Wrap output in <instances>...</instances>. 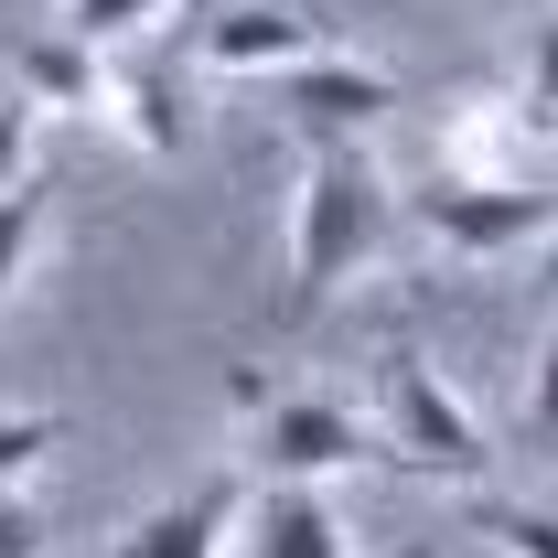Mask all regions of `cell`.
Masks as SVG:
<instances>
[{
	"label": "cell",
	"mask_w": 558,
	"mask_h": 558,
	"mask_svg": "<svg viewBox=\"0 0 558 558\" xmlns=\"http://www.w3.org/2000/svg\"><path fill=\"white\" fill-rule=\"evenodd\" d=\"M537 440H548V451H558V344L537 354Z\"/></svg>",
	"instance_id": "ffe728a7"
},
{
	"label": "cell",
	"mask_w": 558,
	"mask_h": 558,
	"mask_svg": "<svg viewBox=\"0 0 558 558\" xmlns=\"http://www.w3.org/2000/svg\"><path fill=\"white\" fill-rule=\"evenodd\" d=\"M376 462H398V473H418V484H484V418L462 409L451 387H440V365L429 354H409V344H387L376 354Z\"/></svg>",
	"instance_id": "7a4b0ae2"
},
{
	"label": "cell",
	"mask_w": 558,
	"mask_h": 558,
	"mask_svg": "<svg viewBox=\"0 0 558 558\" xmlns=\"http://www.w3.org/2000/svg\"><path fill=\"white\" fill-rule=\"evenodd\" d=\"M473 537H494L505 558H558V505H484Z\"/></svg>",
	"instance_id": "9a60e30c"
},
{
	"label": "cell",
	"mask_w": 558,
	"mask_h": 558,
	"mask_svg": "<svg viewBox=\"0 0 558 558\" xmlns=\"http://www.w3.org/2000/svg\"><path fill=\"white\" fill-rule=\"evenodd\" d=\"M526 119L558 130V11H548V22H526Z\"/></svg>",
	"instance_id": "e0dca14e"
},
{
	"label": "cell",
	"mask_w": 558,
	"mask_h": 558,
	"mask_svg": "<svg viewBox=\"0 0 558 558\" xmlns=\"http://www.w3.org/2000/svg\"><path fill=\"white\" fill-rule=\"evenodd\" d=\"M108 75H119V65H108L86 33H65V22L33 33V44L11 54V86H22L44 119H54V108H65V119H108Z\"/></svg>",
	"instance_id": "9c48e42d"
},
{
	"label": "cell",
	"mask_w": 558,
	"mask_h": 558,
	"mask_svg": "<svg viewBox=\"0 0 558 558\" xmlns=\"http://www.w3.org/2000/svg\"><path fill=\"white\" fill-rule=\"evenodd\" d=\"M33 130H44V108L11 86V97H0V194H22V183H33Z\"/></svg>",
	"instance_id": "2e32d148"
},
{
	"label": "cell",
	"mask_w": 558,
	"mask_h": 558,
	"mask_svg": "<svg viewBox=\"0 0 558 558\" xmlns=\"http://www.w3.org/2000/svg\"><path fill=\"white\" fill-rule=\"evenodd\" d=\"M537 279H548V290H558V236H548V258H537Z\"/></svg>",
	"instance_id": "44dd1931"
},
{
	"label": "cell",
	"mask_w": 558,
	"mask_h": 558,
	"mask_svg": "<svg viewBox=\"0 0 558 558\" xmlns=\"http://www.w3.org/2000/svg\"><path fill=\"white\" fill-rule=\"evenodd\" d=\"M108 130L130 140L140 161H172V150L194 140V108H183V75L161 65V54L119 65V75H108Z\"/></svg>",
	"instance_id": "8fae6325"
},
{
	"label": "cell",
	"mask_w": 558,
	"mask_h": 558,
	"mask_svg": "<svg viewBox=\"0 0 558 558\" xmlns=\"http://www.w3.org/2000/svg\"><path fill=\"white\" fill-rule=\"evenodd\" d=\"M44 226H54V205H44V183L0 194V301L22 290V269H33V247H44Z\"/></svg>",
	"instance_id": "5bb4252c"
},
{
	"label": "cell",
	"mask_w": 558,
	"mask_h": 558,
	"mask_svg": "<svg viewBox=\"0 0 558 558\" xmlns=\"http://www.w3.org/2000/svg\"><path fill=\"white\" fill-rule=\"evenodd\" d=\"M54 440H65V418L54 409H11L0 418V494H22L44 462H54Z\"/></svg>",
	"instance_id": "7c38bea8"
},
{
	"label": "cell",
	"mask_w": 558,
	"mask_h": 558,
	"mask_svg": "<svg viewBox=\"0 0 558 558\" xmlns=\"http://www.w3.org/2000/svg\"><path fill=\"white\" fill-rule=\"evenodd\" d=\"M236 558H354V526L333 515L323 484H247Z\"/></svg>",
	"instance_id": "52a82bcc"
},
{
	"label": "cell",
	"mask_w": 558,
	"mask_h": 558,
	"mask_svg": "<svg viewBox=\"0 0 558 558\" xmlns=\"http://www.w3.org/2000/svg\"><path fill=\"white\" fill-rule=\"evenodd\" d=\"M236 515H247V484H236V473H205L194 494L150 505L108 558H226V548H236Z\"/></svg>",
	"instance_id": "ba28073f"
},
{
	"label": "cell",
	"mask_w": 558,
	"mask_h": 558,
	"mask_svg": "<svg viewBox=\"0 0 558 558\" xmlns=\"http://www.w3.org/2000/svg\"><path fill=\"white\" fill-rule=\"evenodd\" d=\"M161 11H172V0H65L54 22H65V33H86L97 54H119V44H140V33L161 22Z\"/></svg>",
	"instance_id": "4fadbf2b"
},
{
	"label": "cell",
	"mask_w": 558,
	"mask_h": 558,
	"mask_svg": "<svg viewBox=\"0 0 558 558\" xmlns=\"http://www.w3.org/2000/svg\"><path fill=\"white\" fill-rule=\"evenodd\" d=\"M398 226V183L365 150H312L290 194V312H323Z\"/></svg>",
	"instance_id": "6da1fadb"
},
{
	"label": "cell",
	"mask_w": 558,
	"mask_h": 558,
	"mask_svg": "<svg viewBox=\"0 0 558 558\" xmlns=\"http://www.w3.org/2000/svg\"><path fill=\"white\" fill-rule=\"evenodd\" d=\"M409 215L451 258H515V247L558 236V194H537V183H473V172H429L409 194Z\"/></svg>",
	"instance_id": "3957f363"
},
{
	"label": "cell",
	"mask_w": 558,
	"mask_h": 558,
	"mask_svg": "<svg viewBox=\"0 0 558 558\" xmlns=\"http://www.w3.org/2000/svg\"><path fill=\"white\" fill-rule=\"evenodd\" d=\"M0 558H44V526H33L22 494H0Z\"/></svg>",
	"instance_id": "ac0fdd59"
},
{
	"label": "cell",
	"mask_w": 558,
	"mask_h": 558,
	"mask_svg": "<svg viewBox=\"0 0 558 558\" xmlns=\"http://www.w3.org/2000/svg\"><path fill=\"white\" fill-rule=\"evenodd\" d=\"M226 409L258 418V409H269V376H258V365H226Z\"/></svg>",
	"instance_id": "d6986e66"
},
{
	"label": "cell",
	"mask_w": 558,
	"mask_h": 558,
	"mask_svg": "<svg viewBox=\"0 0 558 558\" xmlns=\"http://www.w3.org/2000/svg\"><path fill=\"white\" fill-rule=\"evenodd\" d=\"M194 54L215 75H290L323 54V22L312 11H290V0H226L205 33H194Z\"/></svg>",
	"instance_id": "8992f818"
},
{
	"label": "cell",
	"mask_w": 558,
	"mask_h": 558,
	"mask_svg": "<svg viewBox=\"0 0 558 558\" xmlns=\"http://www.w3.org/2000/svg\"><path fill=\"white\" fill-rule=\"evenodd\" d=\"M365 451H387V440H376V418H354L344 398H269V409L247 418L258 484H333Z\"/></svg>",
	"instance_id": "277c9868"
},
{
	"label": "cell",
	"mask_w": 558,
	"mask_h": 558,
	"mask_svg": "<svg viewBox=\"0 0 558 558\" xmlns=\"http://www.w3.org/2000/svg\"><path fill=\"white\" fill-rule=\"evenodd\" d=\"M269 108H279V119H290L301 140H312V150H365V140H376V119L398 108V86H387V65L312 54V65L269 75Z\"/></svg>",
	"instance_id": "5b68a950"
},
{
	"label": "cell",
	"mask_w": 558,
	"mask_h": 558,
	"mask_svg": "<svg viewBox=\"0 0 558 558\" xmlns=\"http://www.w3.org/2000/svg\"><path fill=\"white\" fill-rule=\"evenodd\" d=\"M526 97H451L440 108V172H473V183H526Z\"/></svg>",
	"instance_id": "30bf717a"
},
{
	"label": "cell",
	"mask_w": 558,
	"mask_h": 558,
	"mask_svg": "<svg viewBox=\"0 0 558 558\" xmlns=\"http://www.w3.org/2000/svg\"><path fill=\"white\" fill-rule=\"evenodd\" d=\"M398 558H418V548H398Z\"/></svg>",
	"instance_id": "7402d4cb"
}]
</instances>
